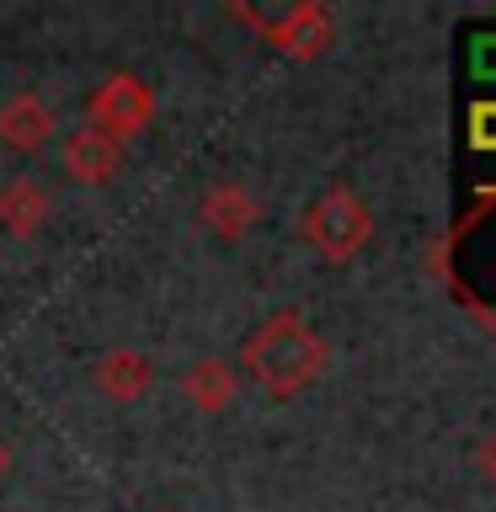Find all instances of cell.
Wrapping results in <instances>:
<instances>
[{"label":"cell","mask_w":496,"mask_h":512,"mask_svg":"<svg viewBox=\"0 0 496 512\" xmlns=\"http://www.w3.org/2000/svg\"><path fill=\"white\" fill-rule=\"evenodd\" d=\"M64 171L86 187H102L123 171V144L102 139L96 128H75V134L64 139Z\"/></svg>","instance_id":"cell-8"},{"label":"cell","mask_w":496,"mask_h":512,"mask_svg":"<svg viewBox=\"0 0 496 512\" xmlns=\"http://www.w3.org/2000/svg\"><path fill=\"white\" fill-rule=\"evenodd\" d=\"M155 112H160L155 86L134 70H112L102 86L86 96V128H96V134L112 139V144L139 139L144 128L155 123Z\"/></svg>","instance_id":"cell-3"},{"label":"cell","mask_w":496,"mask_h":512,"mask_svg":"<svg viewBox=\"0 0 496 512\" xmlns=\"http://www.w3.org/2000/svg\"><path fill=\"white\" fill-rule=\"evenodd\" d=\"M96 390H102L107 400H118V406H128V400H144L155 384V363L144 358L139 347H107L102 358H96L91 368Z\"/></svg>","instance_id":"cell-7"},{"label":"cell","mask_w":496,"mask_h":512,"mask_svg":"<svg viewBox=\"0 0 496 512\" xmlns=\"http://www.w3.org/2000/svg\"><path fill=\"white\" fill-rule=\"evenodd\" d=\"M299 235L320 251V262L342 267L352 256H363L368 240H374V208H368V198L352 187H326L310 208H304Z\"/></svg>","instance_id":"cell-2"},{"label":"cell","mask_w":496,"mask_h":512,"mask_svg":"<svg viewBox=\"0 0 496 512\" xmlns=\"http://www.w3.org/2000/svg\"><path fill=\"white\" fill-rule=\"evenodd\" d=\"M182 395H187L203 416L230 411V406H235V395H240L235 363H224V358H198V363H192L187 374H182Z\"/></svg>","instance_id":"cell-9"},{"label":"cell","mask_w":496,"mask_h":512,"mask_svg":"<svg viewBox=\"0 0 496 512\" xmlns=\"http://www.w3.org/2000/svg\"><path fill=\"white\" fill-rule=\"evenodd\" d=\"M331 368V342L320 336L299 310H278L240 342V368L262 395L272 400H294L310 384H320V374Z\"/></svg>","instance_id":"cell-1"},{"label":"cell","mask_w":496,"mask_h":512,"mask_svg":"<svg viewBox=\"0 0 496 512\" xmlns=\"http://www.w3.org/2000/svg\"><path fill=\"white\" fill-rule=\"evenodd\" d=\"M6 475H11V448L0 443V480H6Z\"/></svg>","instance_id":"cell-13"},{"label":"cell","mask_w":496,"mask_h":512,"mask_svg":"<svg viewBox=\"0 0 496 512\" xmlns=\"http://www.w3.org/2000/svg\"><path fill=\"white\" fill-rule=\"evenodd\" d=\"M475 144L496 150V107H475Z\"/></svg>","instance_id":"cell-11"},{"label":"cell","mask_w":496,"mask_h":512,"mask_svg":"<svg viewBox=\"0 0 496 512\" xmlns=\"http://www.w3.org/2000/svg\"><path fill=\"white\" fill-rule=\"evenodd\" d=\"M48 224V192L32 176H11L0 187V230L11 240H32Z\"/></svg>","instance_id":"cell-10"},{"label":"cell","mask_w":496,"mask_h":512,"mask_svg":"<svg viewBox=\"0 0 496 512\" xmlns=\"http://www.w3.org/2000/svg\"><path fill=\"white\" fill-rule=\"evenodd\" d=\"M198 219H203V230L208 235H219L224 246H240L251 230H256V219H262V203L251 198V187L246 182H214V187H203V198H198Z\"/></svg>","instance_id":"cell-5"},{"label":"cell","mask_w":496,"mask_h":512,"mask_svg":"<svg viewBox=\"0 0 496 512\" xmlns=\"http://www.w3.org/2000/svg\"><path fill=\"white\" fill-rule=\"evenodd\" d=\"M59 134V112L54 102H43L38 91H16L6 107H0V144L16 155H38L48 150Z\"/></svg>","instance_id":"cell-6"},{"label":"cell","mask_w":496,"mask_h":512,"mask_svg":"<svg viewBox=\"0 0 496 512\" xmlns=\"http://www.w3.org/2000/svg\"><path fill=\"white\" fill-rule=\"evenodd\" d=\"M240 16H251V11H240ZM251 22L262 27V38L288 59H320L336 38L331 6H310V0H304V6H288L283 16H251Z\"/></svg>","instance_id":"cell-4"},{"label":"cell","mask_w":496,"mask_h":512,"mask_svg":"<svg viewBox=\"0 0 496 512\" xmlns=\"http://www.w3.org/2000/svg\"><path fill=\"white\" fill-rule=\"evenodd\" d=\"M475 464H480V475H486V480H496V427L475 443Z\"/></svg>","instance_id":"cell-12"}]
</instances>
